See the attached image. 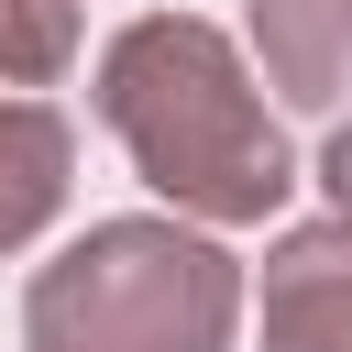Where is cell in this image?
<instances>
[{"label":"cell","instance_id":"obj_1","mask_svg":"<svg viewBox=\"0 0 352 352\" xmlns=\"http://www.w3.org/2000/svg\"><path fill=\"white\" fill-rule=\"evenodd\" d=\"M99 121L121 132L132 176L154 198H176L187 220L242 231V220H275L297 187L242 44L198 11H143L99 44Z\"/></svg>","mask_w":352,"mask_h":352},{"label":"cell","instance_id":"obj_2","mask_svg":"<svg viewBox=\"0 0 352 352\" xmlns=\"http://www.w3.org/2000/svg\"><path fill=\"white\" fill-rule=\"evenodd\" d=\"M242 264L176 220H88L22 286V352H231Z\"/></svg>","mask_w":352,"mask_h":352},{"label":"cell","instance_id":"obj_3","mask_svg":"<svg viewBox=\"0 0 352 352\" xmlns=\"http://www.w3.org/2000/svg\"><path fill=\"white\" fill-rule=\"evenodd\" d=\"M264 352H352V220H297L264 253Z\"/></svg>","mask_w":352,"mask_h":352},{"label":"cell","instance_id":"obj_4","mask_svg":"<svg viewBox=\"0 0 352 352\" xmlns=\"http://www.w3.org/2000/svg\"><path fill=\"white\" fill-rule=\"evenodd\" d=\"M253 66L286 110H330L352 88V0H253Z\"/></svg>","mask_w":352,"mask_h":352},{"label":"cell","instance_id":"obj_5","mask_svg":"<svg viewBox=\"0 0 352 352\" xmlns=\"http://www.w3.org/2000/svg\"><path fill=\"white\" fill-rule=\"evenodd\" d=\"M66 176H77V132H66V110L0 88V253H22V242L66 209Z\"/></svg>","mask_w":352,"mask_h":352},{"label":"cell","instance_id":"obj_6","mask_svg":"<svg viewBox=\"0 0 352 352\" xmlns=\"http://www.w3.org/2000/svg\"><path fill=\"white\" fill-rule=\"evenodd\" d=\"M77 66V0H0V88H55Z\"/></svg>","mask_w":352,"mask_h":352},{"label":"cell","instance_id":"obj_7","mask_svg":"<svg viewBox=\"0 0 352 352\" xmlns=\"http://www.w3.org/2000/svg\"><path fill=\"white\" fill-rule=\"evenodd\" d=\"M319 187H330V220H352V132H330V154H319Z\"/></svg>","mask_w":352,"mask_h":352}]
</instances>
